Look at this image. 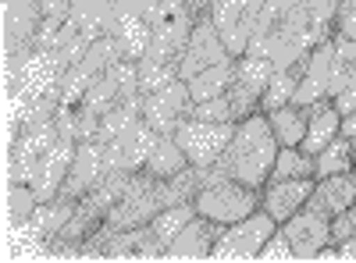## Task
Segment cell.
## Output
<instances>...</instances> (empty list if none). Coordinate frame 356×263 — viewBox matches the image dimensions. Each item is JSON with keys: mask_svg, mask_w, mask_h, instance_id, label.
Returning a JSON list of instances; mask_svg holds the SVG:
<instances>
[{"mask_svg": "<svg viewBox=\"0 0 356 263\" xmlns=\"http://www.w3.org/2000/svg\"><path fill=\"white\" fill-rule=\"evenodd\" d=\"M278 150H282V142H278L271 121H267L264 110H257V114H250V118L235 121V135H232L228 150L221 153V160L214 167L225 174V178L264 189L267 178H271V171H275Z\"/></svg>", "mask_w": 356, "mask_h": 263, "instance_id": "6da1fadb", "label": "cell"}, {"mask_svg": "<svg viewBox=\"0 0 356 263\" xmlns=\"http://www.w3.org/2000/svg\"><path fill=\"white\" fill-rule=\"evenodd\" d=\"M193 207L200 217H211L221 228H228L235 221L250 217L253 210H260V189H253L246 182H235V178H218L196 192Z\"/></svg>", "mask_w": 356, "mask_h": 263, "instance_id": "7a4b0ae2", "label": "cell"}, {"mask_svg": "<svg viewBox=\"0 0 356 263\" xmlns=\"http://www.w3.org/2000/svg\"><path fill=\"white\" fill-rule=\"evenodd\" d=\"M157 210H164L161 178H154L146 171H132L125 192L107 210V228H143L157 217Z\"/></svg>", "mask_w": 356, "mask_h": 263, "instance_id": "3957f363", "label": "cell"}, {"mask_svg": "<svg viewBox=\"0 0 356 263\" xmlns=\"http://www.w3.org/2000/svg\"><path fill=\"white\" fill-rule=\"evenodd\" d=\"M278 231V221L267 210H253L250 217L235 221L228 228H221V239L211 253V260H225V263H250L260 256L264 242Z\"/></svg>", "mask_w": 356, "mask_h": 263, "instance_id": "277c9868", "label": "cell"}, {"mask_svg": "<svg viewBox=\"0 0 356 263\" xmlns=\"http://www.w3.org/2000/svg\"><path fill=\"white\" fill-rule=\"evenodd\" d=\"M211 22L218 25V33L228 46L232 57H243L257 25H260V15H264V0H211L207 8Z\"/></svg>", "mask_w": 356, "mask_h": 263, "instance_id": "5b68a950", "label": "cell"}, {"mask_svg": "<svg viewBox=\"0 0 356 263\" xmlns=\"http://www.w3.org/2000/svg\"><path fill=\"white\" fill-rule=\"evenodd\" d=\"M275 75V65L260 53H243L235 57V71H232V85H228V100H232V110H235V121L250 118V114L260 110V100H264V90Z\"/></svg>", "mask_w": 356, "mask_h": 263, "instance_id": "8992f818", "label": "cell"}, {"mask_svg": "<svg viewBox=\"0 0 356 263\" xmlns=\"http://www.w3.org/2000/svg\"><path fill=\"white\" fill-rule=\"evenodd\" d=\"M232 135H235V121H200V118H186L175 132L193 167H214L228 150Z\"/></svg>", "mask_w": 356, "mask_h": 263, "instance_id": "52a82bcc", "label": "cell"}, {"mask_svg": "<svg viewBox=\"0 0 356 263\" xmlns=\"http://www.w3.org/2000/svg\"><path fill=\"white\" fill-rule=\"evenodd\" d=\"M189 110H193V96H189L186 78H175V82L164 85V90L143 96V121L157 135H175L178 125L189 118Z\"/></svg>", "mask_w": 356, "mask_h": 263, "instance_id": "ba28073f", "label": "cell"}, {"mask_svg": "<svg viewBox=\"0 0 356 263\" xmlns=\"http://www.w3.org/2000/svg\"><path fill=\"white\" fill-rule=\"evenodd\" d=\"M228 57L232 53H228V46H225V40L218 33V25L211 22V15H200V22L193 25V36H189L182 57H178V78L189 82L203 68H214V65L228 61Z\"/></svg>", "mask_w": 356, "mask_h": 263, "instance_id": "9c48e42d", "label": "cell"}, {"mask_svg": "<svg viewBox=\"0 0 356 263\" xmlns=\"http://www.w3.org/2000/svg\"><path fill=\"white\" fill-rule=\"evenodd\" d=\"M282 231L292 242V253H296V263H307V260H317L324 246H332V217H324L310 207H303L300 214H292Z\"/></svg>", "mask_w": 356, "mask_h": 263, "instance_id": "30bf717a", "label": "cell"}, {"mask_svg": "<svg viewBox=\"0 0 356 263\" xmlns=\"http://www.w3.org/2000/svg\"><path fill=\"white\" fill-rule=\"evenodd\" d=\"M104 174H111V171H107L104 142H100V139H86V142L75 146V160H72L68 178H65V185H61V192H57V196H65V199H75V203H79L89 189L100 185Z\"/></svg>", "mask_w": 356, "mask_h": 263, "instance_id": "8fae6325", "label": "cell"}, {"mask_svg": "<svg viewBox=\"0 0 356 263\" xmlns=\"http://www.w3.org/2000/svg\"><path fill=\"white\" fill-rule=\"evenodd\" d=\"M75 139L72 135H57L54 139V146L40 157V164H36V171H33V192H36V199L40 203H50L57 192H61V185H65V178H68V167H72V160H75Z\"/></svg>", "mask_w": 356, "mask_h": 263, "instance_id": "7c38bea8", "label": "cell"}, {"mask_svg": "<svg viewBox=\"0 0 356 263\" xmlns=\"http://www.w3.org/2000/svg\"><path fill=\"white\" fill-rule=\"evenodd\" d=\"M332 61H335V43L324 40L310 50L307 65H303V75H300V85H296V96L292 103L300 107H314L317 100H332Z\"/></svg>", "mask_w": 356, "mask_h": 263, "instance_id": "4fadbf2b", "label": "cell"}, {"mask_svg": "<svg viewBox=\"0 0 356 263\" xmlns=\"http://www.w3.org/2000/svg\"><path fill=\"white\" fill-rule=\"evenodd\" d=\"M154 142H157V132L139 118L132 128H125L118 139L104 142L107 171H143L146 157H150V150H154Z\"/></svg>", "mask_w": 356, "mask_h": 263, "instance_id": "5bb4252c", "label": "cell"}, {"mask_svg": "<svg viewBox=\"0 0 356 263\" xmlns=\"http://www.w3.org/2000/svg\"><path fill=\"white\" fill-rule=\"evenodd\" d=\"M314 182L317 178H267V185L260 189V210H267L278 224H285L292 214L307 207Z\"/></svg>", "mask_w": 356, "mask_h": 263, "instance_id": "9a60e30c", "label": "cell"}, {"mask_svg": "<svg viewBox=\"0 0 356 263\" xmlns=\"http://www.w3.org/2000/svg\"><path fill=\"white\" fill-rule=\"evenodd\" d=\"M218 239H221V224L196 214V217L168 242L164 260H211Z\"/></svg>", "mask_w": 356, "mask_h": 263, "instance_id": "2e32d148", "label": "cell"}, {"mask_svg": "<svg viewBox=\"0 0 356 263\" xmlns=\"http://www.w3.org/2000/svg\"><path fill=\"white\" fill-rule=\"evenodd\" d=\"M353 203H356V171H346V174H324V178H317L307 207L324 217H335L346 207H353Z\"/></svg>", "mask_w": 356, "mask_h": 263, "instance_id": "e0dca14e", "label": "cell"}, {"mask_svg": "<svg viewBox=\"0 0 356 263\" xmlns=\"http://www.w3.org/2000/svg\"><path fill=\"white\" fill-rule=\"evenodd\" d=\"M307 110H310V121H307V135H303V150L317 157L324 146L342 135V110L335 107V100H317Z\"/></svg>", "mask_w": 356, "mask_h": 263, "instance_id": "ac0fdd59", "label": "cell"}, {"mask_svg": "<svg viewBox=\"0 0 356 263\" xmlns=\"http://www.w3.org/2000/svg\"><path fill=\"white\" fill-rule=\"evenodd\" d=\"M186 167H189V157H186L182 146H178L175 135H157L150 157L143 164V171L154 174V178H175V174H182Z\"/></svg>", "mask_w": 356, "mask_h": 263, "instance_id": "d6986e66", "label": "cell"}, {"mask_svg": "<svg viewBox=\"0 0 356 263\" xmlns=\"http://www.w3.org/2000/svg\"><path fill=\"white\" fill-rule=\"evenodd\" d=\"M267 121H271V128H275V135H278L282 146H303L310 110L300 107V103H285V107H278V110L267 114Z\"/></svg>", "mask_w": 356, "mask_h": 263, "instance_id": "ffe728a7", "label": "cell"}, {"mask_svg": "<svg viewBox=\"0 0 356 263\" xmlns=\"http://www.w3.org/2000/svg\"><path fill=\"white\" fill-rule=\"evenodd\" d=\"M232 71H235V57H228V61H221V65H214V68H203L200 75H193V78H189V96H193V103L228 93Z\"/></svg>", "mask_w": 356, "mask_h": 263, "instance_id": "44dd1931", "label": "cell"}, {"mask_svg": "<svg viewBox=\"0 0 356 263\" xmlns=\"http://www.w3.org/2000/svg\"><path fill=\"white\" fill-rule=\"evenodd\" d=\"M300 75H303V68H275L271 82H267V90H264L260 110H264V114H271V110H278V107L292 103L296 85H300Z\"/></svg>", "mask_w": 356, "mask_h": 263, "instance_id": "7402d4cb", "label": "cell"}, {"mask_svg": "<svg viewBox=\"0 0 356 263\" xmlns=\"http://www.w3.org/2000/svg\"><path fill=\"white\" fill-rule=\"evenodd\" d=\"M271 178H317V160L303 146H282Z\"/></svg>", "mask_w": 356, "mask_h": 263, "instance_id": "603a6c76", "label": "cell"}, {"mask_svg": "<svg viewBox=\"0 0 356 263\" xmlns=\"http://www.w3.org/2000/svg\"><path fill=\"white\" fill-rule=\"evenodd\" d=\"M332 43H335V61H332V100H335L349 82H356V40H349V36H332Z\"/></svg>", "mask_w": 356, "mask_h": 263, "instance_id": "cb8c5ba5", "label": "cell"}, {"mask_svg": "<svg viewBox=\"0 0 356 263\" xmlns=\"http://www.w3.org/2000/svg\"><path fill=\"white\" fill-rule=\"evenodd\" d=\"M193 217H196V207H193V203H175V207L157 210V217L150 221V231L157 235V242L168 249V242H171V239H175Z\"/></svg>", "mask_w": 356, "mask_h": 263, "instance_id": "d4e9b609", "label": "cell"}, {"mask_svg": "<svg viewBox=\"0 0 356 263\" xmlns=\"http://www.w3.org/2000/svg\"><path fill=\"white\" fill-rule=\"evenodd\" d=\"M314 160H317V178H324V174L356 171V164H353V139H349V135H339L335 142L324 146Z\"/></svg>", "mask_w": 356, "mask_h": 263, "instance_id": "484cf974", "label": "cell"}, {"mask_svg": "<svg viewBox=\"0 0 356 263\" xmlns=\"http://www.w3.org/2000/svg\"><path fill=\"white\" fill-rule=\"evenodd\" d=\"M136 75H139V93H143V96H150V93L164 90L168 82L178 78V65L154 61V57H143V61H136Z\"/></svg>", "mask_w": 356, "mask_h": 263, "instance_id": "4316f807", "label": "cell"}, {"mask_svg": "<svg viewBox=\"0 0 356 263\" xmlns=\"http://www.w3.org/2000/svg\"><path fill=\"white\" fill-rule=\"evenodd\" d=\"M189 118H200V121H235V110H232L228 93H221V96H211V100L193 103Z\"/></svg>", "mask_w": 356, "mask_h": 263, "instance_id": "83f0119b", "label": "cell"}, {"mask_svg": "<svg viewBox=\"0 0 356 263\" xmlns=\"http://www.w3.org/2000/svg\"><path fill=\"white\" fill-rule=\"evenodd\" d=\"M257 260H267V263H282V260H292V263H296L292 242H289V235L282 231V224H278V231H275V235L264 242V249H260V256H257Z\"/></svg>", "mask_w": 356, "mask_h": 263, "instance_id": "f1b7e54d", "label": "cell"}, {"mask_svg": "<svg viewBox=\"0 0 356 263\" xmlns=\"http://www.w3.org/2000/svg\"><path fill=\"white\" fill-rule=\"evenodd\" d=\"M353 235H356V203L332 217V242H346Z\"/></svg>", "mask_w": 356, "mask_h": 263, "instance_id": "f546056e", "label": "cell"}, {"mask_svg": "<svg viewBox=\"0 0 356 263\" xmlns=\"http://www.w3.org/2000/svg\"><path fill=\"white\" fill-rule=\"evenodd\" d=\"M335 36L356 40V0H342L339 15H335Z\"/></svg>", "mask_w": 356, "mask_h": 263, "instance_id": "4dcf8cb0", "label": "cell"}, {"mask_svg": "<svg viewBox=\"0 0 356 263\" xmlns=\"http://www.w3.org/2000/svg\"><path fill=\"white\" fill-rule=\"evenodd\" d=\"M335 246H339V260H353L356 263V235L346 239V242H335Z\"/></svg>", "mask_w": 356, "mask_h": 263, "instance_id": "1f68e13d", "label": "cell"}, {"mask_svg": "<svg viewBox=\"0 0 356 263\" xmlns=\"http://www.w3.org/2000/svg\"><path fill=\"white\" fill-rule=\"evenodd\" d=\"M342 135H349V139H356V110H349V114H342Z\"/></svg>", "mask_w": 356, "mask_h": 263, "instance_id": "d6a6232c", "label": "cell"}, {"mask_svg": "<svg viewBox=\"0 0 356 263\" xmlns=\"http://www.w3.org/2000/svg\"><path fill=\"white\" fill-rule=\"evenodd\" d=\"M182 4H189L193 11H200V15H203L207 8H211V0H182Z\"/></svg>", "mask_w": 356, "mask_h": 263, "instance_id": "836d02e7", "label": "cell"}, {"mask_svg": "<svg viewBox=\"0 0 356 263\" xmlns=\"http://www.w3.org/2000/svg\"><path fill=\"white\" fill-rule=\"evenodd\" d=\"M353 164H356V139H353Z\"/></svg>", "mask_w": 356, "mask_h": 263, "instance_id": "e575fe53", "label": "cell"}]
</instances>
